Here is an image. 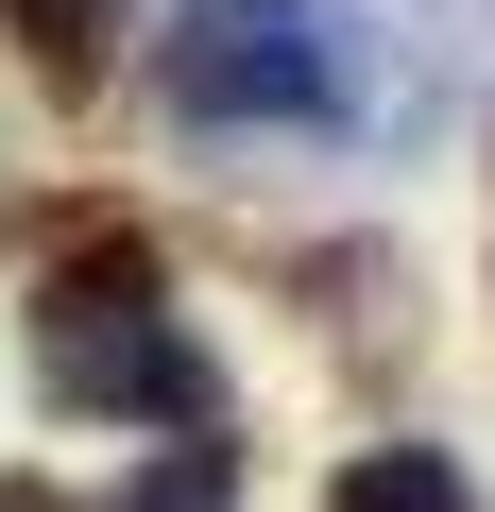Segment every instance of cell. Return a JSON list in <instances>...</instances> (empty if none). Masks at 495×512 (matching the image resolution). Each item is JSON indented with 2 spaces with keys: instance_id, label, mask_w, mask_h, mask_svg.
<instances>
[{
  "instance_id": "obj_4",
  "label": "cell",
  "mask_w": 495,
  "mask_h": 512,
  "mask_svg": "<svg viewBox=\"0 0 495 512\" xmlns=\"http://www.w3.org/2000/svg\"><path fill=\"white\" fill-rule=\"evenodd\" d=\"M120 512H239V444H222V427H188V444H171Z\"/></svg>"
},
{
  "instance_id": "obj_5",
  "label": "cell",
  "mask_w": 495,
  "mask_h": 512,
  "mask_svg": "<svg viewBox=\"0 0 495 512\" xmlns=\"http://www.w3.org/2000/svg\"><path fill=\"white\" fill-rule=\"evenodd\" d=\"M0 512H86V495H52V478H0Z\"/></svg>"
},
{
  "instance_id": "obj_3",
  "label": "cell",
  "mask_w": 495,
  "mask_h": 512,
  "mask_svg": "<svg viewBox=\"0 0 495 512\" xmlns=\"http://www.w3.org/2000/svg\"><path fill=\"white\" fill-rule=\"evenodd\" d=\"M325 512H478V478H461L444 444H359V461L325 478Z\"/></svg>"
},
{
  "instance_id": "obj_1",
  "label": "cell",
  "mask_w": 495,
  "mask_h": 512,
  "mask_svg": "<svg viewBox=\"0 0 495 512\" xmlns=\"http://www.w3.org/2000/svg\"><path fill=\"white\" fill-rule=\"evenodd\" d=\"M171 120L205 137H410V52L359 18V0H188L154 35Z\"/></svg>"
},
{
  "instance_id": "obj_2",
  "label": "cell",
  "mask_w": 495,
  "mask_h": 512,
  "mask_svg": "<svg viewBox=\"0 0 495 512\" xmlns=\"http://www.w3.org/2000/svg\"><path fill=\"white\" fill-rule=\"evenodd\" d=\"M35 376H52V410L222 427V376H205V342L171 325V274H154L137 222H86V239L52 256V291H35Z\"/></svg>"
}]
</instances>
